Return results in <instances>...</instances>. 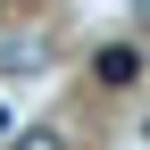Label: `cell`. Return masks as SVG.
<instances>
[{"instance_id": "cell-1", "label": "cell", "mask_w": 150, "mask_h": 150, "mask_svg": "<svg viewBox=\"0 0 150 150\" xmlns=\"http://www.w3.org/2000/svg\"><path fill=\"white\" fill-rule=\"evenodd\" d=\"M92 75H100L108 92H125V83H142V50H134V42H100V50H92Z\"/></svg>"}, {"instance_id": "cell-2", "label": "cell", "mask_w": 150, "mask_h": 150, "mask_svg": "<svg viewBox=\"0 0 150 150\" xmlns=\"http://www.w3.org/2000/svg\"><path fill=\"white\" fill-rule=\"evenodd\" d=\"M8 150H67V134H59V125H25Z\"/></svg>"}]
</instances>
